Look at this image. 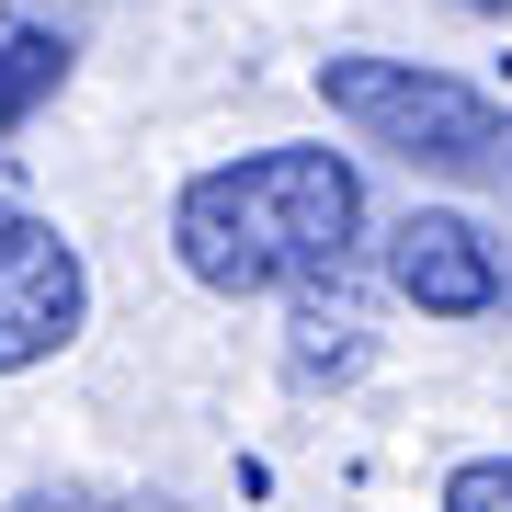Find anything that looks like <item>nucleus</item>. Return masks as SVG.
Listing matches in <instances>:
<instances>
[{
    "mask_svg": "<svg viewBox=\"0 0 512 512\" xmlns=\"http://www.w3.org/2000/svg\"><path fill=\"white\" fill-rule=\"evenodd\" d=\"M353 239H365V171L342 148H251L171 194V251L217 296L319 285L353 262Z\"/></svg>",
    "mask_w": 512,
    "mask_h": 512,
    "instance_id": "f257e3e1",
    "label": "nucleus"
},
{
    "mask_svg": "<svg viewBox=\"0 0 512 512\" xmlns=\"http://www.w3.org/2000/svg\"><path fill=\"white\" fill-rule=\"evenodd\" d=\"M319 103L342 114L365 148L444 183H512V114L456 69H421V57H319Z\"/></svg>",
    "mask_w": 512,
    "mask_h": 512,
    "instance_id": "f03ea898",
    "label": "nucleus"
},
{
    "mask_svg": "<svg viewBox=\"0 0 512 512\" xmlns=\"http://www.w3.org/2000/svg\"><path fill=\"white\" fill-rule=\"evenodd\" d=\"M80 308H92V274L46 217H0V376L46 365V353L80 342Z\"/></svg>",
    "mask_w": 512,
    "mask_h": 512,
    "instance_id": "7ed1b4c3",
    "label": "nucleus"
},
{
    "mask_svg": "<svg viewBox=\"0 0 512 512\" xmlns=\"http://www.w3.org/2000/svg\"><path fill=\"white\" fill-rule=\"evenodd\" d=\"M387 285H399L421 319H490L501 296H512L501 251L467 217H444V205H410V217L387 228Z\"/></svg>",
    "mask_w": 512,
    "mask_h": 512,
    "instance_id": "20e7f679",
    "label": "nucleus"
},
{
    "mask_svg": "<svg viewBox=\"0 0 512 512\" xmlns=\"http://www.w3.org/2000/svg\"><path fill=\"white\" fill-rule=\"evenodd\" d=\"M57 80H69V46H57V35H12V46H0V137H12Z\"/></svg>",
    "mask_w": 512,
    "mask_h": 512,
    "instance_id": "39448f33",
    "label": "nucleus"
},
{
    "mask_svg": "<svg viewBox=\"0 0 512 512\" xmlns=\"http://www.w3.org/2000/svg\"><path fill=\"white\" fill-rule=\"evenodd\" d=\"M444 512H512V456H467L444 478Z\"/></svg>",
    "mask_w": 512,
    "mask_h": 512,
    "instance_id": "423d86ee",
    "label": "nucleus"
},
{
    "mask_svg": "<svg viewBox=\"0 0 512 512\" xmlns=\"http://www.w3.org/2000/svg\"><path fill=\"white\" fill-rule=\"evenodd\" d=\"M12 512H171V501H137V490H35Z\"/></svg>",
    "mask_w": 512,
    "mask_h": 512,
    "instance_id": "0eeeda50",
    "label": "nucleus"
},
{
    "mask_svg": "<svg viewBox=\"0 0 512 512\" xmlns=\"http://www.w3.org/2000/svg\"><path fill=\"white\" fill-rule=\"evenodd\" d=\"M478 12H490V0H478Z\"/></svg>",
    "mask_w": 512,
    "mask_h": 512,
    "instance_id": "6e6552de",
    "label": "nucleus"
}]
</instances>
